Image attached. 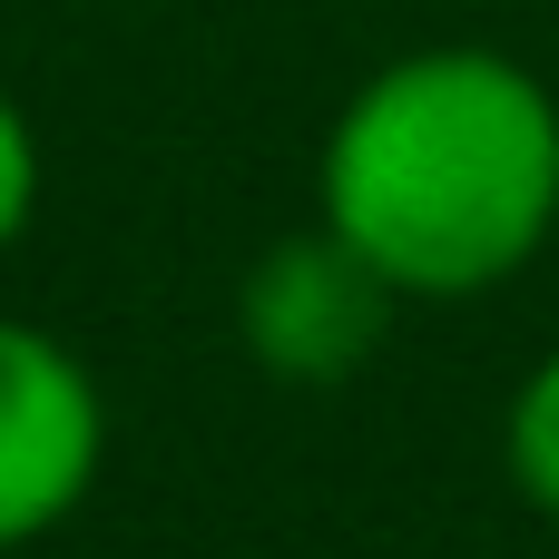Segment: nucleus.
Instances as JSON below:
<instances>
[{
    "instance_id": "obj_4",
    "label": "nucleus",
    "mask_w": 559,
    "mask_h": 559,
    "mask_svg": "<svg viewBox=\"0 0 559 559\" xmlns=\"http://www.w3.org/2000/svg\"><path fill=\"white\" fill-rule=\"evenodd\" d=\"M501 462H511L521 501H531L540 521H559V354L521 373V393H511V423H501Z\"/></svg>"
},
{
    "instance_id": "obj_3",
    "label": "nucleus",
    "mask_w": 559,
    "mask_h": 559,
    "mask_svg": "<svg viewBox=\"0 0 559 559\" xmlns=\"http://www.w3.org/2000/svg\"><path fill=\"white\" fill-rule=\"evenodd\" d=\"M403 295L314 216L305 236H275L246 285H236V334L275 383H354L373 364V344L393 334Z\"/></svg>"
},
{
    "instance_id": "obj_1",
    "label": "nucleus",
    "mask_w": 559,
    "mask_h": 559,
    "mask_svg": "<svg viewBox=\"0 0 559 559\" xmlns=\"http://www.w3.org/2000/svg\"><path fill=\"white\" fill-rule=\"evenodd\" d=\"M314 216L403 305H462L511 285L559 226L550 79L481 39L383 59L324 128Z\"/></svg>"
},
{
    "instance_id": "obj_2",
    "label": "nucleus",
    "mask_w": 559,
    "mask_h": 559,
    "mask_svg": "<svg viewBox=\"0 0 559 559\" xmlns=\"http://www.w3.org/2000/svg\"><path fill=\"white\" fill-rule=\"evenodd\" d=\"M98 462H108L98 373L59 334L0 314V550L49 540L88 501Z\"/></svg>"
},
{
    "instance_id": "obj_5",
    "label": "nucleus",
    "mask_w": 559,
    "mask_h": 559,
    "mask_svg": "<svg viewBox=\"0 0 559 559\" xmlns=\"http://www.w3.org/2000/svg\"><path fill=\"white\" fill-rule=\"evenodd\" d=\"M29 216H39V128H29V108L0 88V255L29 236Z\"/></svg>"
}]
</instances>
